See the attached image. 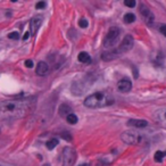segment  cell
<instances>
[{
	"instance_id": "3",
	"label": "cell",
	"mask_w": 166,
	"mask_h": 166,
	"mask_svg": "<svg viewBox=\"0 0 166 166\" xmlns=\"http://www.w3.org/2000/svg\"><path fill=\"white\" fill-rule=\"evenodd\" d=\"M120 33H121V30L116 26H112L108 30L107 34H106L105 39H104V47L106 48H109V47H113L115 43L118 40V37H120Z\"/></svg>"
},
{
	"instance_id": "1",
	"label": "cell",
	"mask_w": 166,
	"mask_h": 166,
	"mask_svg": "<svg viewBox=\"0 0 166 166\" xmlns=\"http://www.w3.org/2000/svg\"><path fill=\"white\" fill-rule=\"evenodd\" d=\"M27 105L22 100H7L0 102V115L8 117H19L24 115Z\"/></svg>"
},
{
	"instance_id": "10",
	"label": "cell",
	"mask_w": 166,
	"mask_h": 166,
	"mask_svg": "<svg viewBox=\"0 0 166 166\" xmlns=\"http://www.w3.org/2000/svg\"><path fill=\"white\" fill-rule=\"evenodd\" d=\"M117 89L121 91V92H128V91L132 89V83H131L130 80L123 79L117 83Z\"/></svg>"
},
{
	"instance_id": "6",
	"label": "cell",
	"mask_w": 166,
	"mask_h": 166,
	"mask_svg": "<svg viewBox=\"0 0 166 166\" xmlns=\"http://www.w3.org/2000/svg\"><path fill=\"white\" fill-rule=\"evenodd\" d=\"M76 160V152L73 148H65L63 151V163L64 166H74Z\"/></svg>"
},
{
	"instance_id": "22",
	"label": "cell",
	"mask_w": 166,
	"mask_h": 166,
	"mask_svg": "<svg viewBox=\"0 0 166 166\" xmlns=\"http://www.w3.org/2000/svg\"><path fill=\"white\" fill-rule=\"evenodd\" d=\"M8 38H9V39H13V40H17V39L19 38L18 32H11V33L8 34Z\"/></svg>"
},
{
	"instance_id": "2",
	"label": "cell",
	"mask_w": 166,
	"mask_h": 166,
	"mask_svg": "<svg viewBox=\"0 0 166 166\" xmlns=\"http://www.w3.org/2000/svg\"><path fill=\"white\" fill-rule=\"evenodd\" d=\"M114 104V98L105 91H98L90 94L84 100V106L88 108H101Z\"/></svg>"
},
{
	"instance_id": "9",
	"label": "cell",
	"mask_w": 166,
	"mask_h": 166,
	"mask_svg": "<svg viewBox=\"0 0 166 166\" xmlns=\"http://www.w3.org/2000/svg\"><path fill=\"white\" fill-rule=\"evenodd\" d=\"M155 120L157 121L160 126L166 128V108L165 109H159L155 113Z\"/></svg>"
},
{
	"instance_id": "27",
	"label": "cell",
	"mask_w": 166,
	"mask_h": 166,
	"mask_svg": "<svg viewBox=\"0 0 166 166\" xmlns=\"http://www.w3.org/2000/svg\"><path fill=\"white\" fill-rule=\"evenodd\" d=\"M80 166H90V164H81Z\"/></svg>"
},
{
	"instance_id": "17",
	"label": "cell",
	"mask_w": 166,
	"mask_h": 166,
	"mask_svg": "<svg viewBox=\"0 0 166 166\" xmlns=\"http://www.w3.org/2000/svg\"><path fill=\"white\" fill-rule=\"evenodd\" d=\"M66 121H67V123H69V124H76L77 123V116H76L75 114H69L67 117H66Z\"/></svg>"
},
{
	"instance_id": "21",
	"label": "cell",
	"mask_w": 166,
	"mask_h": 166,
	"mask_svg": "<svg viewBox=\"0 0 166 166\" xmlns=\"http://www.w3.org/2000/svg\"><path fill=\"white\" fill-rule=\"evenodd\" d=\"M61 138H63V139H64V140H67V141H72V140H73L72 136H71L69 133L63 132V133L61 134Z\"/></svg>"
},
{
	"instance_id": "18",
	"label": "cell",
	"mask_w": 166,
	"mask_h": 166,
	"mask_svg": "<svg viewBox=\"0 0 166 166\" xmlns=\"http://www.w3.org/2000/svg\"><path fill=\"white\" fill-rule=\"evenodd\" d=\"M57 144H58V140H57L56 138H53V139H50L49 141L47 142V148H48L49 150H53Z\"/></svg>"
},
{
	"instance_id": "24",
	"label": "cell",
	"mask_w": 166,
	"mask_h": 166,
	"mask_svg": "<svg viewBox=\"0 0 166 166\" xmlns=\"http://www.w3.org/2000/svg\"><path fill=\"white\" fill-rule=\"evenodd\" d=\"M159 31H160V33H162L164 37H166V25H160V26H159Z\"/></svg>"
},
{
	"instance_id": "4",
	"label": "cell",
	"mask_w": 166,
	"mask_h": 166,
	"mask_svg": "<svg viewBox=\"0 0 166 166\" xmlns=\"http://www.w3.org/2000/svg\"><path fill=\"white\" fill-rule=\"evenodd\" d=\"M121 139L126 144H138L141 142L142 138L134 131H125L121 134Z\"/></svg>"
},
{
	"instance_id": "20",
	"label": "cell",
	"mask_w": 166,
	"mask_h": 166,
	"mask_svg": "<svg viewBox=\"0 0 166 166\" xmlns=\"http://www.w3.org/2000/svg\"><path fill=\"white\" fill-rule=\"evenodd\" d=\"M124 5L126 6V7L133 8L134 6H136V1H134V0H125Z\"/></svg>"
},
{
	"instance_id": "8",
	"label": "cell",
	"mask_w": 166,
	"mask_h": 166,
	"mask_svg": "<svg viewBox=\"0 0 166 166\" xmlns=\"http://www.w3.org/2000/svg\"><path fill=\"white\" fill-rule=\"evenodd\" d=\"M42 17L41 16H35V17H33V18L31 19L30 22V32L32 35H35L37 34V32H38L39 27L41 26L42 24Z\"/></svg>"
},
{
	"instance_id": "16",
	"label": "cell",
	"mask_w": 166,
	"mask_h": 166,
	"mask_svg": "<svg viewBox=\"0 0 166 166\" xmlns=\"http://www.w3.org/2000/svg\"><path fill=\"white\" fill-rule=\"evenodd\" d=\"M166 156V152H163V151H156L155 152V162H158V163H162L164 157Z\"/></svg>"
},
{
	"instance_id": "23",
	"label": "cell",
	"mask_w": 166,
	"mask_h": 166,
	"mask_svg": "<svg viewBox=\"0 0 166 166\" xmlns=\"http://www.w3.org/2000/svg\"><path fill=\"white\" fill-rule=\"evenodd\" d=\"M45 6H47V4H45V1H40V2H38V4L35 5V8L37 9H45Z\"/></svg>"
},
{
	"instance_id": "11",
	"label": "cell",
	"mask_w": 166,
	"mask_h": 166,
	"mask_svg": "<svg viewBox=\"0 0 166 166\" xmlns=\"http://www.w3.org/2000/svg\"><path fill=\"white\" fill-rule=\"evenodd\" d=\"M48 71H49L48 64L45 63V61H39L38 65H37V68H35V73L39 76H45L48 74Z\"/></svg>"
},
{
	"instance_id": "26",
	"label": "cell",
	"mask_w": 166,
	"mask_h": 166,
	"mask_svg": "<svg viewBox=\"0 0 166 166\" xmlns=\"http://www.w3.org/2000/svg\"><path fill=\"white\" fill-rule=\"evenodd\" d=\"M29 37H30V32H26V33L24 34V37H23V40H27Z\"/></svg>"
},
{
	"instance_id": "13",
	"label": "cell",
	"mask_w": 166,
	"mask_h": 166,
	"mask_svg": "<svg viewBox=\"0 0 166 166\" xmlns=\"http://www.w3.org/2000/svg\"><path fill=\"white\" fill-rule=\"evenodd\" d=\"M58 113H59V115H61V117H67L69 114H72V108L68 105H66V104H63V105H61V107H59Z\"/></svg>"
},
{
	"instance_id": "15",
	"label": "cell",
	"mask_w": 166,
	"mask_h": 166,
	"mask_svg": "<svg viewBox=\"0 0 166 166\" xmlns=\"http://www.w3.org/2000/svg\"><path fill=\"white\" fill-rule=\"evenodd\" d=\"M123 21H124V23H126V24H131V23H133L136 21V15L132 14V13H128V14L124 15Z\"/></svg>"
},
{
	"instance_id": "25",
	"label": "cell",
	"mask_w": 166,
	"mask_h": 166,
	"mask_svg": "<svg viewBox=\"0 0 166 166\" xmlns=\"http://www.w3.org/2000/svg\"><path fill=\"white\" fill-rule=\"evenodd\" d=\"M25 66H26V67H29V68L33 67V61H30V59H27V61H25Z\"/></svg>"
},
{
	"instance_id": "28",
	"label": "cell",
	"mask_w": 166,
	"mask_h": 166,
	"mask_svg": "<svg viewBox=\"0 0 166 166\" xmlns=\"http://www.w3.org/2000/svg\"><path fill=\"white\" fill-rule=\"evenodd\" d=\"M42 166H50V165H49V164H43Z\"/></svg>"
},
{
	"instance_id": "12",
	"label": "cell",
	"mask_w": 166,
	"mask_h": 166,
	"mask_svg": "<svg viewBox=\"0 0 166 166\" xmlns=\"http://www.w3.org/2000/svg\"><path fill=\"white\" fill-rule=\"evenodd\" d=\"M128 126H131V128H144L148 125V122L144 121V120H130L128 121Z\"/></svg>"
},
{
	"instance_id": "14",
	"label": "cell",
	"mask_w": 166,
	"mask_h": 166,
	"mask_svg": "<svg viewBox=\"0 0 166 166\" xmlns=\"http://www.w3.org/2000/svg\"><path fill=\"white\" fill-rule=\"evenodd\" d=\"M77 59H79V61L83 63V64H90V63H91L90 55H89L88 53H84V51H82V53H79V56H77Z\"/></svg>"
},
{
	"instance_id": "5",
	"label": "cell",
	"mask_w": 166,
	"mask_h": 166,
	"mask_svg": "<svg viewBox=\"0 0 166 166\" xmlns=\"http://www.w3.org/2000/svg\"><path fill=\"white\" fill-rule=\"evenodd\" d=\"M133 45H134V40H133V38L130 35V34H128V35H125L124 39L122 40V43L120 45V47L116 49V51L118 53V55L121 56V55L128 53L130 50L132 49Z\"/></svg>"
},
{
	"instance_id": "7",
	"label": "cell",
	"mask_w": 166,
	"mask_h": 166,
	"mask_svg": "<svg viewBox=\"0 0 166 166\" xmlns=\"http://www.w3.org/2000/svg\"><path fill=\"white\" fill-rule=\"evenodd\" d=\"M140 14L147 25H152V23L155 21V16L149 8H147L144 5H140Z\"/></svg>"
},
{
	"instance_id": "19",
	"label": "cell",
	"mask_w": 166,
	"mask_h": 166,
	"mask_svg": "<svg viewBox=\"0 0 166 166\" xmlns=\"http://www.w3.org/2000/svg\"><path fill=\"white\" fill-rule=\"evenodd\" d=\"M88 25H89V23H88V21L85 18H80L79 21V26L82 27V29H85V27H88Z\"/></svg>"
}]
</instances>
